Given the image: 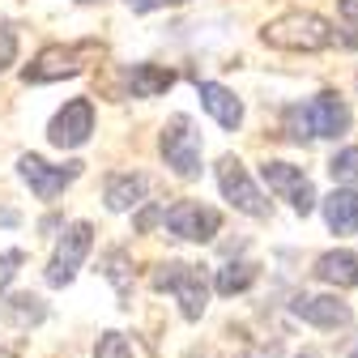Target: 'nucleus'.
Returning <instances> with one entry per match:
<instances>
[{
  "mask_svg": "<svg viewBox=\"0 0 358 358\" xmlns=\"http://www.w3.org/2000/svg\"><path fill=\"white\" fill-rule=\"evenodd\" d=\"M260 38L268 43V48H278V52H324V48H333L337 30L320 13L294 9V13H282L278 22H268L260 30Z\"/></svg>",
  "mask_w": 358,
  "mask_h": 358,
  "instance_id": "nucleus-1",
  "label": "nucleus"
},
{
  "mask_svg": "<svg viewBox=\"0 0 358 358\" xmlns=\"http://www.w3.org/2000/svg\"><path fill=\"white\" fill-rule=\"evenodd\" d=\"M154 290H171L179 299V311H184V320H201L205 307H209V282L196 264H184V260H166L154 268Z\"/></svg>",
  "mask_w": 358,
  "mask_h": 358,
  "instance_id": "nucleus-2",
  "label": "nucleus"
},
{
  "mask_svg": "<svg viewBox=\"0 0 358 358\" xmlns=\"http://www.w3.org/2000/svg\"><path fill=\"white\" fill-rule=\"evenodd\" d=\"M99 48L94 43H52V48H43L30 64H26V73H22V81L26 85H48V81H64V77H77L81 69H85V56H94Z\"/></svg>",
  "mask_w": 358,
  "mask_h": 358,
  "instance_id": "nucleus-3",
  "label": "nucleus"
},
{
  "mask_svg": "<svg viewBox=\"0 0 358 358\" xmlns=\"http://www.w3.org/2000/svg\"><path fill=\"white\" fill-rule=\"evenodd\" d=\"M158 150H162L166 166L179 179H196L201 175V132H192V120L188 115L166 120L162 137H158Z\"/></svg>",
  "mask_w": 358,
  "mask_h": 358,
  "instance_id": "nucleus-4",
  "label": "nucleus"
},
{
  "mask_svg": "<svg viewBox=\"0 0 358 358\" xmlns=\"http://www.w3.org/2000/svg\"><path fill=\"white\" fill-rule=\"evenodd\" d=\"M162 222L175 239H188V243H209L222 231V213L201 205V201H175Z\"/></svg>",
  "mask_w": 358,
  "mask_h": 358,
  "instance_id": "nucleus-5",
  "label": "nucleus"
},
{
  "mask_svg": "<svg viewBox=\"0 0 358 358\" xmlns=\"http://www.w3.org/2000/svg\"><path fill=\"white\" fill-rule=\"evenodd\" d=\"M90 248H94V227H90V222H73L64 231V239L56 243L52 264H48V286H69L77 278L81 260L90 256Z\"/></svg>",
  "mask_w": 358,
  "mask_h": 358,
  "instance_id": "nucleus-6",
  "label": "nucleus"
},
{
  "mask_svg": "<svg viewBox=\"0 0 358 358\" xmlns=\"http://www.w3.org/2000/svg\"><path fill=\"white\" fill-rule=\"evenodd\" d=\"M217 184H222V196H227L239 213H248V217H268V201L260 196V188L248 179V166L239 162V158H222L217 162Z\"/></svg>",
  "mask_w": 358,
  "mask_h": 358,
  "instance_id": "nucleus-7",
  "label": "nucleus"
},
{
  "mask_svg": "<svg viewBox=\"0 0 358 358\" xmlns=\"http://www.w3.org/2000/svg\"><path fill=\"white\" fill-rule=\"evenodd\" d=\"M17 171H22V179L30 184V192L38 196V201H56L73 179L81 175V162H69V166H52V162H43L38 154H22L17 158Z\"/></svg>",
  "mask_w": 358,
  "mask_h": 358,
  "instance_id": "nucleus-8",
  "label": "nucleus"
},
{
  "mask_svg": "<svg viewBox=\"0 0 358 358\" xmlns=\"http://www.w3.org/2000/svg\"><path fill=\"white\" fill-rule=\"evenodd\" d=\"M260 175H264V184H268V192H278L282 201H290L294 205V213H311L316 209V188H311V179L299 171V166H290V162H264L260 166Z\"/></svg>",
  "mask_w": 358,
  "mask_h": 358,
  "instance_id": "nucleus-9",
  "label": "nucleus"
},
{
  "mask_svg": "<svg viewBox=\"0 0 358 358\" xmlns=\"http://www.w3.org/2000/svg\"><path fill=\"white\" fill-rule=\"evenodd\" d=\"M90 132H94V103H90V99L64 103V107L52 115V124H48V137H52V145H60V150L85 145Z\"/></svg>",
  "mask_w": 358,
  "mask_h": 358,
  "instance_id": "nucleus-10",
  "label": "nucleus"
},
{
  "mask_svg": "<svg viewBox=\"0 0 358 358\" xmlns=\"http://www.w3.org/2000/svg\"><path fill=\"white\" fill-rule=\"evenodd\" d=\"M303 120H307L311 137H341V132L350 128V107L341 103V94L324 90V94H316L303 107Z\"/></svg>",
  "mask_w": 358,
  "mask_h": 358,
  "instance_id": "nucleus-11",
  "label": "nucleus"
},
{
  "mask_svg": "<svg viewBox=\"0 0 358 358\" xmlns=\"http://www.w3.org/2000/svg\"><path fill=\"white\" fill-rule=\"evenodd\" d=\"M290 311H294L299 320L316 324V329H329V333L350 324V303H341L337 294H299L290 303Z\"/></svg>",
  "mask_w": 358,
  "mask_h": 358,
  "instance_id": "nucleus-12",
  "label": "nucleus"
},
{
  "mask_svg": "<svg viewBox=\"0 0 358 358\" xmlns=\"http://www.w3.org/2000/svg\"><path fill=\"white\" fill-rule=\"evenodd\" d=\"M196 94H201V107L222 124V128H239L243 124V103L231 94L227 85H217V81H196Z\"/></svg>",
  "mask_w": 358,
  "mask_h": 358,
  "instance_id": "nucleus-13",
  "label": "nucleus"
},
{
  "mask_svg": "<svg viewBox=\"0 0 358 358\" xmlns=\"http://www.w3.org/2000/svg\"><path fill=\"white\" fill-rule=\"evenodd\" d=\"M324 222L333 235H358V192L354 188H333L324 201Z\"/></svg>",
  "mask_w": 358,
  "mask_h": 358,
  "instance_id": "nucleus-14",
  "label": "nucleus"
},
{
  "mask_svg": "<svg viewBox=\"0 0 358 358\" xmlns=\"http://www.w3.org/2000/svg\"><path fill=\"white\" fill-rule=\"evenodd\" d=\"M145 175H111L107 179V188H103V201H107V209L111 213H124V209H132V205H141L145 201Z\"/></svg>",
  "mask_w": 358,
  "mask_h": 358,
  "instance_id": "nucleus-15",
  "label": "nucleus"
},
{
  "mask_svg": "<svg viewBox=\"0 0 358 358\" xmlns=\"http://www.w3.org/2000/svg\"><path fill=\"white\" fill-rule=\"evenodd\" d=\"M171 85H175V73L162 69V64H132V69H128V90H132V99H158V94H166Z\"/></svg>",
  "mask_w": 358,
  "mask_h": 358,
  "instance_id": "nucleus-16",
  "label": "nucleus"
},
{
  "mask_svg": "<svg viewBox=\"0 0 358 358\" xmlns=\"http://www.w3.org/2000/svg\"><path fill=\"white\" fill-rule=\"evenodd\" d=\"M316 278L329 286H341V290L358 286V256L354 252H324L316 260Z\"/></svg>",
  "mask_w": 358,
  "mask_h": 358,
  "instance_id": "nucleus-17",
  "label": "nucleus"
},
{
  "mask_svg": "<svg viewBox=\"0 0 358 358\" xmlns=\"http://www.w3.org/2000/svg\"><path fill=\"white\" fill-rule=\"evenodd\" d=\"M252 282H256V264H252V260H231L227 268H217V278H213V290L231 299V294H243Z\"/></svg>",
  "mask_w": 358,
  "mask_h": 358,
  "instance_id": "nucleus-18",
  "label": "nucleus"
},
{
  "mask_svg": "<svg viewBox=\"0 0 358 358\" xmlns=\"http://www.w3.org/2000/svg\"><path fill=\"white\" fill-rule=\"evenodd\" d=\"M329 175H333V184H341V188H358V145L341 150L329 162Z\"/></svg>",
  "mask_w": 358,
  "mask_h": 358,
  "instance_id": "nucleus-19",
  "label": "nucleus"
},
{
  "mask_svg": "<svg viewBox=\"0 0 358 358\" xmlns=\"http://www.w3.org/2000/svg\"><path fill=\"white\" fill-rule=\"evenodd\" d=\"M9 316L17 324H38L43 316H48V307H43V299H34V294H13L9 299Z\"/></svg>",
  "mask_w": 358,
  "mask_h": 358,
  "instance_id": "nucleus-20",
  "label": "nucleus"
},
{
  "mask_svg": "<svg viewBox=\"0 0 358 358\" xmlns=\"http://www.w3.org/2000/svg\"><path fill=\"white\" fill-rule=\"evenodd\" d=\"M94 358H132V350H128L124 333H103L94 345Z\"/></svg>",
  "mask_w": 358,
  "mask_h": 358,
  "instance_id": "nucleus-21",
  "label": "nucleus"
},
{
  "mask_svg": "<svg viewBox=\"0 0 358 358\" xmlns=\"http://www.w3.org/2000/svg\"><path fill=\"white\" fill-rule=\"evenodd\" d=\"M26 256L17 252V248H9V252H0V290H5L13 278H17V264H22Z\"/></svg>",
  "mask_w": 358,
  "mask_h": 358,
  "instance_id": "nucleus-22",
  "label": "nucleus"
},
{
  "mask_svg": "<svg viewBox=\"0 0 358 358\" xmlns=\"http://www.w3.org/2000/svg\"><path fill=\"white\" fill-rule=\"evenodd\" d=\"M107 278L120 286V299H128V278H124V252H111L107 256Z\"/></svg>",
  "mask_w": 358,
  "mask_h": 358,
  "instance_id": "nucleus-23",
  "label": "nucleus"
},
{
  "mask_svg": "<svg viewBox=\"0 0 358 358\" xmlns=\"http://www.w3.org/2000/svg\"><path fill=\"white\" fill-rule=\"evenodd\" d=\"M13 56H17V34L9 26H0V73L13 64Z\"/></svg>",
  "mask_w": 358,
  "mask_h": 358,
  "instance_id": "nucleus-24",
  "label": "nucleus"
},
{
  "mask_svg": "<svg viewBox=\"0 0 358 358\" xmlns=\"http://www.w3.org/2000/svg\"><path fill=\"white\" fill-rule=\"evenodd\" d=\"M166 0H128V9L132 13H150V9H162Z\"/></svg>",
  "mask_w": 358,
  "mask_h": 358,
  "instance_id": "nucleus-25",
  "label": "nucleus"
},
{
  "mask_svg": "<svg viewBox=\"0 0 358 358\" xmlns=\"http://www.w3.org/2000/svg\"><path fill=\"white\" fill-rule=\"evenodd\" d=\"M158 217H166V213H158V209H145V213L137 217V231H150V227H154Z\"/></svg>",
  "mask_w": 358,
  "mask_h": 358,
  "instance_id": "nucleus-26",
  "label": "nucleus"
},
{
  "mask_svg": "<svg viewBox=\"0 0 358 358\" xmlns=\"http://www.w3.org/2000/svg\"><path fill=\"white\" fill-rule=\"evenodd\" d=\"M0 227H17V209H0Z\"/></svg>",
  "mask_w": 358,
  "mask_h": 358,
  "instance_id": "nucleus-27",
  "label": "nucleus"
},
{
  "mask_svg": "<svg viewBox=\"0 0 358 358\" xmlns=\"http://www.w3.org/2000/svg\"><path fill=\"white\" fill-rule=\"evenodd\" d=\"M188 358H217V350H209V345H205V350H192Z\"/></svg>",
  "mask_w": 358,
  "mask_h": 358,
  "instance_id": "nucleus-28",
  "label": "nucleus"
},
{
  "mask_svg": "<svg viewBox=\"0 0 358 358\" xmlns=\"http://www.w3.org/2000/svg\"><path fill=\"white\" fill-rule=\"evenodd\" d=\"M239 358H268L264 350H248V354H239Z\"/></svg>",
  "mask_w": 358,
  "mask_h": 358,
  "instance_id": "nucleus-29",
  "label": "nucleus"
},
{
  "mask_svg": "<svg viewBox=\"0 0 358 358\" xmlns=\"http://www.w3.org/2000/svg\"><path fill=\"white\" fill-rule=\"evenodd\" d=\"M341 358H358V341H354V345H350V350H345Z\"/></svg>",
  "mask_w": 358,
  "mask_h": 358,
  "instance_id": "nucleus-30",
  "label": "nucleus"
},
{
  "mask_svg": "<svg viewBox=\"0 0 358 358\" xmlns=\"http://www.w3.org/2000/svg\"><path fill=\"white\" fill-rule=\"evenodd\" d=\"M294 358H320V354H311V350H303V354H294Z\"/></svg>",
  "mask_w": 358,
  "mask_h": 358,
  "instance_id": "nucleus-31",
  "label": "nucleus"
},
{
  "mask_svg": "<svg viewBox=\"0 0 358 358\" xmlns=\"http://www.w3.org/2000/svg\"><path fill=\"white\" fill-rule=\"evenodd\" d=\"M175 5H184V0H175Z\"/></svg>",
  "mask_w": 358,
  "mask_h": 358,
  "instance_id": "nucleus-32",
  "label": "nucleus"
}]
</instances>
